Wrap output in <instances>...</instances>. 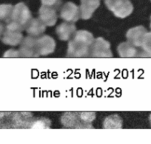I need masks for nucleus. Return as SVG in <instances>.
<instances>
[{"label":"nucleus","instance_id":"obj_24","mask_svg":"<svg viewBox=\"0 0 151 144\" xmlns=\"http://www.w3.org/2000/svg\"><path fill=\"white\" fill-rule=\"evenodd\" d=\"M149 119H150V124H151V114L150 115V117H149Z\"/></svg>","mask_w":151,"mask_h":144},{"label":"nucleus","instance_id":"obj_10","mask_svg":"<svg viewBox=\"0 0 151 144\" xmlns=\"http://www.w3.org/2000/svg\"><path fill=\"white\" fill-rule=\"evenodd\" d=\"M40 56H47L53 53L56 48L54 39L49 36H41L36 39Z\"/></svg>","mask_w":151,"mask_h":144},{"label":"nucleus","instance_id":"obj_20","mask_svg":"<svg viewBox=\"0 0 151 144\" xmlns=\"http://www.w3.org/2000/svg\"><path fill=\"white\" fill-rule=\"evenodd\" d=\"M141 48L144 50L147 57H151V32H147L144 36Z\"/></svg>","mask_w":151,"mask_h":144},{"label":"nucleus","instance_id":"obj_19","mask_svg":"<svg viewBox=\"0 0 151 144\" xmlns=\"http://www.w3.org/2000/svg\"><path fill=\"white\" fill-rule=\"evenodd\" d=\"M51 125V122L48 118L46 117H39L35 118L33 117L32 123L30 124V129H49Z\"/></svg>","mask_w":151,"mask_h":144},{"label":"nucleus","instance_id":"obj_6","mask_svg":"<svg viewBox=\"0 0 151 144\" xmlns=\"http://www.w3.org/2000/svg\"><path fill=\"white\" fill-rule=\"evenodd\" d=\"M19 49L20 57H38L40 53L38 51L36 39L33 36H27L22 39Z\"/></svg>","mask_w":151,"mask_h":144},{"label":"nucleus","instance_id":"obj_16","mask_svg":"<svg viewBox=\"0 0 151 144\" xmlns=\"http://www.w3.org/2000/svg\"><path fill=\"white\" fill-rule=\"evenodd\" d=\"M99 5V0H81L79 9L82 19H89Z\"/></svg>","mask_w":151,"mask_h":144},{"label":"nucleus","instance_id":"obj_17","mask_svg":"<svg viewBox=\"0 0 151 144\" xmlns=\"http://www.w3.org/2000/svg\"><path fill=\"white\" fill-rule=\"evenodd\" d=\"M122 126V119L117 115L108 116L103 122V127L104 129H120Z\"/></svg>","mask_w":151,"mask_h":144},{"label":"nucleus","instance_id":"obj_2","mask_svg":"<svg viewBox=\"0 0 151 144\" xmlns=\"http://www.w3.org/2000/svg\"><path fill=\"white\" fill-rule=\"evenodd\" d=\"M24 29L14 21H11L5 27L2 41L4 44L11 46H17L19 44L23 39L22 32Z\"/></svg>","mask_w":151,"mask_h":144},{"label":"nucleus","instance_id":"obj_23","mask_svg":"<svg viewBox=\"0 0 151 144\" xmlns=\"http://www.w3.org/2000/svg\"><path fill=\"white\" fill-rule=\"evenodd\" d=\"M4 30H5V25H4L2 21H0V39L2 37V34H3Z\"/></svg>","mask_w":151,"mask_h":144},{"label":"nucleus","instance_id":"obj_8","mask_svg":"<svg viewBox=\"0 0 151 144\" xmlns=\"http://www.w3.org/2000/svg\"><path fill=\"white\" fill-rule=\"evenodd\" d=\"M117 50L119 56L123 58L147 57L142 48L135 46L129 42L120 44Z\"/></svg>","mask_w":151,"mask_h":144},{"label":"nucleus","instance_id":"obj_15","mask_svg":"<svg viewBox=\"0 0 151 144\" xmlns=\"http://www.w3.org/2000/svg\"><path fill=\"white\" fill-rule=\"evenodd\" d=\"M56 32L61 41H68L76 32V27L73 22L65 21L56 27Z\"/></svg>","mask_w":151,"mask_h":144},{"label":"nucleus","instance_id":"obj_21","mask_svg":"<svg viewBox=\"0 0 151 144\" xmlns=\"http://www.w3.org/2000/svg\"><path fill=\"white\" fill-rule=\"evenodd\" d=\"M41 1L42 5L52 7L56 8V10L60 7L62 3V0H41Z\"/></svg>","mask_w":151,"mask_h":144},{"label":"nucleus","instance_id":"obj_7","mask_svg":"<svg viewBox=\"0 0 151 144\" xmlns=\"http://www.w3.org/2000/svg\"><path fill=\"white\" fill-rule=\"evenodd\" d=\"M61 123L65 127L70 129H90L82 121L79 112H65L61 117Z\"/></svg>","mask_w":151,"mask_h":144},{"label":"nucleus","instance_id":"obj_14","mask_svg":"<svg viewBox=\"0 0 151 144\" xmlns=\"http://www.w3.org/2000/svg\"><path fill=\"white\" fill-rule=\"evenodd\" d=\"M46 27L47 26L40 18L33 19H31L24 30H26L29 36L36 38L42 36L43 33L46 30Z\"/></svg>","mask_w":151,"mask_h":144},{"label":"nucleus","instance_id":"obj_18","mask_svg":"<svg viewBox=\"0 0 151 144\" xmlns=\"http://www.w3.org/2000/svg\"><path fill=\"white\" fill-rule=\"evenodd\" d=\"M14 6L9 4L0 5V21L9 23L12 20V13Z\"/></svg>","mask_w":151,"mask_h":144},{"label":"nucleus","instance_id":"obj_11","mask_svg":"<svg viewBox=\"0 0 151 144\" xmlns=\"http://www.w3.org/2000/svg\"><path fill=\"white\" fill-rule=\"evenodd\" d=\"M147 33V30L145 27L137 26V27L130 29L127 32L126 37H127V42H130L138 47H141L142 42H143L144 36Z\"/></svg>","mask_w":151,"mask_h":144},{"label":"nucleus","instance_id":"obj_3","mask_svg":"<svg viewBox=\"0 0 151 144\" xmlns=\"http://www.w3.org/2000/svg\"><path fill=\"white\" fill-rule=\"evenodd\" d=\"M104 3L107 8L119 18H126L133 11V6L130 0H104Z\"/></svg>","mask_w":151,"mask_h":144},{"label":"nucleus","instance_id":"obj_9","mask_svg":"<svg viewBox=\"0 0 151 144\" xmlns=\"http://www.w3.org/2000/svg\"><path fill=\"white\" fill-rule=\"evenodd\" d=\"M60 17L65 21L76 22L81 17L80 9L73 2H67L61 9Z\"/></svg>","mask_w":151,"mask_h":144},{"label":"nucleus","instance_id":"obj_12","mask_svg":"<svg viewBox=\"0 0 151 144\" xmlns=\"http://www.w3.org/2000/svg\"><path fill=\"white\" fill-rule=\"evenodd\" d=\"M33 119V116L30 112H14L13 128L14 129L30 128Z\"/></svg>","mask_w":151,"mask_h":144},{"label":"nucleus","instance_id":"obj_13","mask_svg":"<svg viewBox=\"0 0 151 144\" xmlns=\"http://www.w3.org/2000/svg\"><path fill=\"white\" fill-rule=\"evenodd\" d=\"M39 14H40V19L46 26L50 27L53 26L56 23L58 16L56 8L42 5L39 11Z\"/></svg>","mask_w":151,"mask_h":144},{"label":"nucleus","instance_id":"obj_5","mask_svg":"<svg viewBox=\"0 0 151 144\" xmlns=\"http://www.w3.org/2000/svg\"><path fill=\"white\" fill-rule=\"evenodd\" d=\"M91 57H112L110 44L103 38L94 39L91 48L90 56Z\"/></svg>","mask_w":151,"mask_h":144},{"label":"nucleus","instance_id":"obj_25","mask_svg":"<svg viewBox=\"0 0 151 144\" xmlns=\"http://www.w3.org/2000/svg\"><path fill=\"white\" fill-rule=\"evenodd\" d=\"M150 29H151V16H150Z\"/></svg>","mask_w":151,"mask_h":144},{"label":"nucleus","instance_id":"obj_4","mask_svg":"<svg viewBox=\"0 0 151 144\" xmlns=\"http://www.w3.org/2000/svg\"><path fill=\"white\" fill-rule=\"evenodd\" d=\"M31 18V13L25 4L20 2L14 6L11 21L18 24L24 30L29 21H30Z\"/></svg>","mask_w":151,"mask_h":144},{"label":"nucleus","instance_id":"obj_22","mask_svg":"<svg viewBox=\"0 0 151 144\" xmlns=\"http://www.w3.org/2000/svg\"><path fill=\"white\" fill-rule=\"evenodd\" d=\"M4 56L5 57H20V54L19 50H10L6 52Z\"/></svg>","mask_w":151,"mask_h":144},{"label":"nucleus","instance_id":"obj_1","mask_svg":"<svg viewBox=\"0 0 151 144\" xmlns=\"http://www.w3.org/2000/svg\"><path fill=\"white\" fill-rule=\"evenodd\" d=\"M92 33L87 30H79L75 33L68 43L67 56L87 57L90 56L91 48L94 41Z\"/></svg>","mask_w":151,"mask_h":144}]
</instances>
